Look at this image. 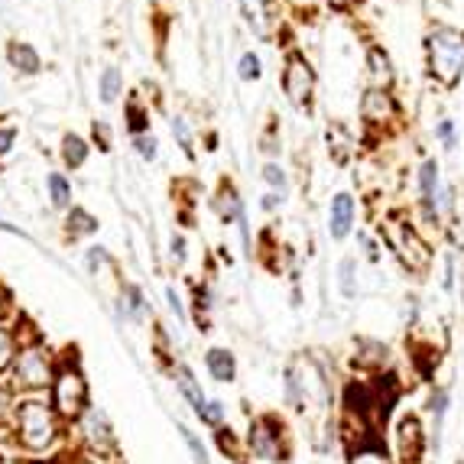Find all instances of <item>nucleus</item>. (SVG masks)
Here are the masks:
<instances>
[{"instance_id": "obj_38", "label": "nucleus", "mask_w": 464, "mask_h": 464, "mask_svg": "<svg viewBox=\"0 0 464 464\" xmlns=\"http://www.w3.org/2000/svg\"><path fill=\"white\" fill-rule=\"evenodd\" d=\"M172 130H176V137H179V143H182V146H185V153H192L189 127H185V123H182V121H176V123H172Z\"/></svg>"}, {"instance_id": "obj_31", "label": "nucleus", "mask_w": 464, "mask_h": 464, "mask_svg": "<svg viewBox=\"0 0 464 464\" xmlns=\"http://www.w3.org/2000/svg\"><path fill=\"white\" fill-rule=\"evenodd\" d=\"M201 422H208V426H218L221 419H224V409H221V403H208V406L201 409Z\"/></svg>"}, {"instance_id": "obj_32", "label": "nucleus", "mask_w": 464, "mask_h": 464, "mask_svg": "<svg viewBox=\"0 0 464 464\" xmlns=\"http://www.w3.org/2000/svg\"><path fill=\"white\" fill-rule=\"evenodd\" d=\"M137 153H140L143 160H153L156 156V140L153 137H137Z\"/></svg>"}, {"instance_id": "obj_7", "label": "nucleus", "mask_w": 464, "mask_h": 464, "mask_svg": "<svg viewBox=\"0 0 464 464\" xmlns=\"http://www.w3.org/2000/svg\"><path fill=\"white\" fill-rule=\"evenodd\" d=\"M393 448H397V458L403 464H422V455H426V432H422V422H419L416 416H403L397 422Z\"/></svg>"}, {"instance_id": "obj_34", "label": "nucleus", "mask_w": 464, "mask_h": 464, "mask_svg": "<svg viewBox=\"0 0 464 464\" xmlns=\"http://www.w3.org/2000/svg\"><path fill=\"white\" fill-rule=\"evenodd\" d=\"M182 436H185V442H189V448H192V455H195V461H199V464H208V461H205V448L199 445V438L192 436L189 429H182Z\"/></svg>"}, {"instance_id": "obj_20", "label": "nucleus", "mask_w": 464, "mask_h": 464, "mask_svg": "<svg viewBox=\"0 0 464 464\" xmlns=\"http://www.w3.org/2000/svg\"><path fill=\"white\" fill-rule=\"evenodd\" d=\"M348 464H393V458H389L380 445H358L350 452Z\"/></svg>"}, {"instance_id": "obj_9", "label": "nucleus", "mask_w": 464, "mask_h": 464, "mask_svg": "<svg viewBox=\"0 0 464 464\" xmlns=\"http://www.w3.org/2000/svg\"><path fill=\"white\" fill-rule=\"evenodd\" d=\"M283 88L289 101L293 105H309V98H312V88H315V72L312 66L305 62L303 56H293L286 62V72H283Z\"/></svg>"}, {"instance_id": "obj_23", "label": "nucleus", "mask_w": 464, "mask_h": 464, "mask_svg": "<svg viewBox=\"0 0 464 464\" xmlns=\"http://www.w3.org/2000/svg\"><path fill=\"white\" fill-rule=\"evenodd\" d=\"M62 156H66V162L68 166H82L85 162V156H88V146H85V140L82 137H66V143H62Z\"/></svg>"}, {"instance_id": "obj_46", "label": "nucleus", "mask_w": 464, "mask_h": 464, "mask_svg": "<svg viewBox=\"0 0 464 464\" xmlns=\"http://www.w3.org/2000/svg\"><path fill=\"white\" fill-rule=\"evenodd\" d=\"M75 464H88V461H75Z\"/></svg>"}, {"instance_id": "obj_21", "label": "nucleus", "mask_w": 464, "mask_h": 464, "mask_svg": "<svg viewBox=\"0 0 464 464\" xmlns=\"http://www.w3.org/2000/svg\"><path fill=\"white\" fill-rule=\"evenodd\" d=\"M17 334L10 332V328H4V325H0V374H4V370H10L13 367V360H17Z\"/></svg>"}, {"instance_id": "obj_40", "label": "nucleus", "mask_w": 464, "mask_h": 464, "mask_svg": "<svg viewBox=\"0 0 464 464\" xmlns=\"http://www.w3.org/2000/svg\"><path fill=\"white\" fill-rule=\"evenodd\" d=\"M166 295H169V305H172V312L179 315V322H185V312H182V303H179V295H176V289H166Z\"/></svg>"}, {"instance_id": "obj_4", "label": "nucleus", "mask_w": 464, "mask_h": 464, "mask_svg": "<svg viewBox=\"0 0 464 464\" xmlns=\"http://www.w3.org/2000/svg\"><path fill=\"white\" fill-rule=\"evenodd\" d=\"M380 234H383V240L389 244V250L399 256V263L406 266L409 273H426L429 266H432V247L426 244V237L419 234L409 221L403 218H383V224H380Z\"/></svg>"}, {"instance_id": "obj_1", "label": "nucleus", "mask_w": 464, "mask_h": 464, "mask_svg": "<svg viewBox=\"0 0 464 464\" xmlns=\"http://www.w3.org/2000/svg\"><path fill=\"white\" fill-rule=\"evenodd\" d=\"M429 72L442 88H455L464 75V29L438 23L426 36Z\"/></svg>"}, {"instance_id": "obj_37", "label": "nucleus", "mask_w": 464, "mask_h": 464, "mask_svg": "<svg viewBox=\"0 0 464 464\" xmlns=\"http://www.w3.org/2000/svg\"><path fill=\"white\" fill-rule=\"evenodd\" d=\"M218 445L237 458V442H234V436H231V429H221V432H218Z\"/></svg>"}, {"instance_id": "obj_29", "label": "nucleus", "mask_w": 464, "mask_h": 464, "mask_svg": "<svg viewBox=\"0 0 464 464\" xmlns=\"http://www.w3.org/2000/svg\"><path fill=\"white\" fill-rule=\"evenodd\" d=\"M123 295H127V312H130L133 319H140V312H143V293L137 289V286H127V289H123Z\"/></svg>"}, {"instance_id": "obj_27", "label": "nucleus", "mask_w": 464, "mask_h": 464, "mask_svg": "<svg viewBox=\"0 0 464 464\" xmlns=\"http://www.w3.org/2000/svg\"><path fill=\"white\" fill-rule=\"evenodd\" d=\"M117 91H121V72H117V68H107L105 75H101V98H105V101H114Z\"/></svg>"}, {"instance_id": "obj_33", "label": "nucleus", "mask_w": 464, "mask_h": 464, "mask_svg": "<svg viewBox=\"0 0 464 464\" xmlns=\"http://www.w3.org/2000/svg\"><path fill=\"white\" fill-rule=\"evenodd\" d=\"M127 114H130V130H133V133H140L143 127H146V114H143V111H140L137 105L127 107Z\"/></svg>"}, {"instance_id": "obj_16", "label": "nucleus", "mask_w": 464, "mask_h": 464, "mask_svg": "<svg viewBox=\"0 0 464 464\" xmlns=\"http://www.w3.org/2000/svg\"><path fill=\"white\" fill-rule=\"evenodd\" d=\"M240 10H244L247 23L254 27L256 36H270V4L266 0H240Z\"/></svg>"}, {"instance_id": "obj_39", "label": "nucleus", "mask_w": 464, "mask_h": 464, "mask_svg": "<svg viewBox=\"0 0 464 464\" xmlns=\"http://www.w3.org/2000/svg\"><path fill=\"white\" fill-rule=\"evenodd\" d=\"M13 137H17V133L10 130V127H4V130H0V156H7V153H10V146H13Z\"/></svg>"}, {"instance_id": "obj_22", "label": "nucleus", "mask_w": 464, "mask_h": 464, "mask_svg": "<svg viewBox=\"0 0 464 464\" xmlns=\"http://www.w3.org/2000/svg\"><path fill=\"white\" fill-rule=\"evenodd\" d=\"M354 270H358V263H354L350 256H344L342 266H338V286H342V295H344V299H354V295H358V283H354Z\"/></svg>"}, {"instance_id": "obj_2", "label": "nucleus", "mask_w": 464, "mask_h": 464, "mask_svg": "<svg viewBox=\"0 0 464 464\" xmlns=\"http://www.w3.org/2000/svg\"><path fill=\"white\" fill-rule=\"evenodd\" d=\"M286 399L295 413H305V416H322L328 403H332V389H328V380L315 360L299 358L293 367L286 370Z\"/></svg>"}, {"instance_id": "obj_45", "label": "nucleus", "mask_w": 464, "mask_h": 464, "mask_svg": "<svg viewBox=\"0 0 464 464\" xmlns=\"http://www.w3.org/2000/svg\"><path fill=\"white\" fill-rule=\"evenodd\" d=\"M334 7H348V4H354V0H332Z\"/></svg>"}, {"instance_id": "obj_10", "label": "nucleus", "mask_w": 464, "mask_h": 464, "mask_svg": "<svg viewBox=\"0 0 464 464\" xmlns=\"http://www.w3.org/2000/svg\"><path fill=\"white\" fill-rule=\"evenodd\" d=\"M78 422H82V438L88 442L91 452H98V455L114 452V432H111V422H107V416L101 409L88 406L85 416L78 419Z\"/></svg>"}, {"instance_id": "obj_8", "label": "nucleus", "mask_w": 464, "mask_h": 464, "mask_svg": "<svg viewBox=\"0 0 464 464\" xmlns=\"http://www.w3.org/2000/svg\"><path fill=\"white\" fill-rule=\"evenodd\" d=\"M250 452L263 461H276L283 455V426L273 416H260L250 426Z\"/></svg>"}, {"instance_id": "obj_35", "label": "nucleus", "mask_w": 464, "mask_h": 464, "mask_svg": "<svg viewBox=\"0 0 464 464\" xmlns=\"http://www.w3.org/2000/svg\"><path fill=\"white\" fill-rule=\"evenodd\" d=\"M88 266H91V270H98V266H107L105 247H91V250H88Z\"/></svg>"}, {"instance_id": "obj_24", "label": "nucleus", "mask_w": 464, "mask_h": 464, "mask_svg": "<svg viewBox=\"0 0 464 464\" xmlns=\"http://www.w3.org/2000/svg\"><path fill=\"white\" fill-rule=\"evenodd\" d=\"M68 228H72V237H78V234H95V231H98V221L91 218L88 211L72 208V215H68Z\"/></svg>"}, {"instance_id": "obj_13", "label": "nucleus", "mask_w": 464, "mask_h": 464, "mask_svg": "<svg viewBox=\"0 0 464 464\" xmlns=\"http://www.w3.org/2000/svg\"><path fill=\"white\" fill-rule=\"evenodd\" d=\"M350 224H354V199L348 192L334 195L332 199V215H328V231H332L334 240H344L350 234Z\"/></svg>"}, {"instance_id": "obj_19", "label": "nucleus", "mask_w": 464, "mask_h": 464, "mask_svg": "<svg viewBox=\"0 0 464 464\" xmlns=\"http://www.w3.org/2000/svg\"><path fill=\"white\" fill-rule=\"evenodd\" d=\"M448 403H452V397H448V389H442V387L429 397V413H432V422H436V442H438V436H442V422H445V416H448Z\"/></svg>"}, {"instance_id": "obj_15", "label": "nucleus", "mask_w": 464, "mask_h": 464, "mask_svg": "<svg viewBox=\"0 0 464 464\" xmlns=\"http://www.w3.org/2000/svg\"><path fill=\"white\" fill-rule=\"evenodd\" d=\"M205 364H208V374L218 383H231L237 374V364H234V354L224 348H211L208 354H205Z\"/></svg>"}, {"instance_id": "obj_43", "label": "nucleus", "mask_w": 464, "mask_h": 464, "mask_svg": "<svg viewBox=\"0 0 464 464\" xmlns=\"http://www.w3.org/2000/svg\"><path fill=\"white\" fill-rule=\"evenodd\" d=\"M172 254L182 260V256H185V244H182V240H172Z\"/></svg>"}, {"instance_id": "obj_36", "label": "nucleus", "mask_w": 464, "mask_h": 464, "mask_svg": "<svg viewBox=\"0 0 464 464\" xmlns=\"http://www.w3.org/2000/svg\"><path fill=\"white\" fill-rule=\"evenodd\" d=\"M263 176H266V182H273V185H279V192L286 189V176H283V169H279V166H266Z\"/></svg>"}, {"instance_id": "obj_5", "label": "nucleus", "mask_w": 464, "mask_h": 464, "mask_svg": "<svg viewBox=\"0 0 464 464\" xmlns=\"http://www.w3.org/2000/svg\"><path fill=\"white\" fill-rule=\"evenodd\" d=\"M10 374H13V389L36 393V389L52 387L59 367H56V360H52V350H49L46 344L33 342V344H27V348H20Z\"/></svg>"}, {"instance_id": "obj_28", "label": "nucleus", "mask_w": 464, "mask_h": 464, "mask_svg": "<svg viewBox=\"0 0 464 464\" xmlns=\"http://www.w3.org/2000/svg\"><path fill=\"white\" fill-rule=\"evenodd\" d=\"M436 137H438L442 143H445V150H455V146H458L455 121H448V117H442V121L436 123Z\"/></svg>"}, {"instance_id": "obj_6", "label": "nucleus", "mask_w": 464, "mask_h": 464, "mask_svg": "<svg viewBox=\"0 0 464 464\" xmlns=\"http://www.w3.org/2000/svg\"><path fill=\"white\" fill-rule=\"evenodd\" d=\"M49 393H52L49 406L56 409L59 419L72 422V419L85 416V409H88V383H85V377H82V370H78L75 364H62V367H59V374H56V380H52Z\"/></svg>"}, {"instance_id": "obj_41", "label": "nucleus", "mask_w": 464, "mask_h": 464, "mask_svg": "<svg viewBox=\"0 0 464 464\" xmlns=\"http://www.w3.org/2000/svg\"><path fill=\"white\" fill-rule=\"evenodd\" d=\"M95 137L101 140V150H107V127L105 123H95Z\"/></svg>"}, {"instance_id": "obj_3", "label": "nucleus", "mask_w": 464, "mask_h": 464, "mask_svg": "<svg viewBox=\"0 0 464 464\" xmlns=\"http://www.w3.org/2000/svg\"><path fill=\"white\" fill-rule=\"evenodd\" d=\"M13 429H17V442L27 452H46L59 438V416L43 399H23L17 403Z\"/></svg>"}, {"instance_id": "obj_14", "label": "nucleus", "mask_w": 464, "mask_h": 464, "mask_svg": "<svg viewBox=\"0 0 464 464\" xmlns=\"http://www.w3.org/2000/svg\"><path fill=\"white\" fill-rule=\"evenodd\" d=\"M367 68H370V85L377 91H387L393 85V66H389V56L380 46H374L367 52Z\"/></svg>"}, {"instance_id": "obj_17", "label": "nucleus", "mask_w": 464, "mask_h": 464, "mask_svg": "<svg viewBox=\"0 0 464 464\" xmlns=\"http://www.w3.org/2000/svg\"><path fill=\"white\" fill-rule=\"evenodd\" d=\"M179 389H182V397L192 403V409L201 416V409L208 406V399H205V393H201V387L195 383V377H192L189 367H179Z\"/></svg>"}, {"instance_id": "obj_12", "label": "nucleus", "mask_w": 464, "mask_h": 464, "mask_svg": "<svg viewBox=\"0 0 464 464\" xmlns=\"http://www.w3.org/2000/svg\"><path fill=\"white\" fill-rule=\"evenodd\" d=\"M360 111H364V117H367L370 123H387V121L397 117V101H393L389 91H377V88H370L367 95H364Z\"/></svg>"}, {"instance_id": "obj_26", "label": "nucleus", "mask_w": 464, "mask_h": 464, "mask_svg": "<svg viewBox=\"0 0 464 464\" xmlns=\"http://www.w3.org/2000/svg\"><path fill=\"white\" fill-rule=\"evenodd\" d=\"M49 192H52V205L56 208H66L68 201H72V189H68V182L62 176H49Z\"/></svg>"}, {"instance_id": "obj_25", "label": "nucleus", "mask_w": 464, "mask_h": 464, "mask_svg": "<svg viewBox=\"0 0 464 464\" xmlns=\"http://www.w3.org/2000/svg\"><path fill=\"white\" fill-rule=\"evenodd\" d=\"M17 419V399H13V387L0 383V426H7Z\"/></svg>"}, {"instance_id": "obj_18", "label": "nucleus", "mask_w": 464, "mask_h": 464, "mask_svg": "<svg viewBox=\"0 0 464 464\" xmlns=\"http://www.w3.org/2000/svg\"><path fill=\"white\" fill-rule=\"evenodd\" d=\"M10 62L20 68V72H27V75H33V72H39V56L36 49L27 46V43H13L10 46Z\"/></svg>"}, {"instance_id": "obj_11", "label": "nucleus", "mask_w": 464, "mask_h": 464, "mask_svg": "<svg viewBox=\"0 0 464 464\" xmlns=\"http://www.w3.org/2000/svg\"><path fill=\"white\" fill-rule=\"evenodd\" d=\"M442 169H438L436 160H426L422 169H419V192H422V208H426V218L429 221H438V211H436V199L442 192Z\"/></svg>"}, {"instance_id": "obj_30", "label": "nucleus", "mask_w": 464, "mask_h": 464, "mask_svg": "<svg viewBox=\"0 0 464 464\" xmlns=\"http://www.w3.org/2000/svg\"><path fill=\"white\" fill-rule=\"evenodd\" d=\"M237 72H240V78H256V75H260V59H256L254 52H247V56L240 59Z\"/></svg>"}, {"instance_id": "obj_42", "label": "nucleus", "mask_w": 464, "mask_h": 464, "mask_svg": "<svg viewBox=\"0 0 464 464\" xmlns=\"http://www.w3.org/2000/svg\"><path fill=\"white\" fill-rule=\"evenodd\" d=\"M7 309H10V293L0 286V315H7Z\"/></svg>"}, {"instance_id": "obj_44", "label": "nucleus", "mask_w": 464, "mask_h": 464, "mask_svg": "<svg viewBox=\"0 0 464 464\" xmlns=\"http://www.w3.org/2000/svg\"><path fill=\"white\" fill-rule=\"evenodd\" d=\"M276 201H283V199H276V195H266L263 208H276Z\"/></svg>"}]
</instances>
